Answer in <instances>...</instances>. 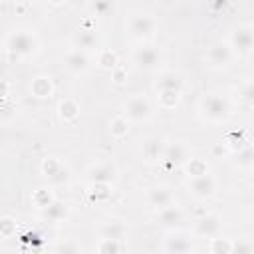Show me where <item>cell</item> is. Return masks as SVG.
<instances>
[{
	"label": "cell",
	"mask_w": 254,
	"mask_h": 254,
	"mask_svg": "<svg viewBox=\"0 0 254 254\" xmlns=\"http://www.w3.org/2000/svg\"><path fill=\"white\" fill-rule=\"evenodd\" d=\"M91 8H93L97 14L105 16L109 10H113V4H111V2H95V4H91Z\"/></svg>",
	"instance_id": "obj_34"
},
{
	"label": "cell",
	"mask_w": 254,
	"mask_h": 254,
	"mask_svg": "<svg viewBox=\"0 0 254 254\" xmlns=\"http://www.w3.org/2000/svg\"><path fill=\"white\" fill-rule=\"evenodd\" d=\"M12 228H14V220L12 218H2L0 220V234L10 236L12 234Z\"/></svg>",
	"instance_id": "obj_35"
},
{
	"label": "cell",
	"mask_w": 254,
	"mask_h": 254,
	"mask_svg": "<svg viewBox=\"0 0 254 254\" xmlns=\"http://www.w3.org/2000/svg\"><path fill=\"white\" fill-rule=\"evenodd\" d=\"M125 234V226L121 222H105L101 226V238H113V240H121Z\"/></svg>",
	"instance_id": "obj_21"
},
{
	"label": "cell",
	"mask_w": 254,
	"mask_h": 254,
	"mask_svg": "<svg viewBox=\"0 0 254 254\" xmlns=\"http://www.w3.org/2000/svg\"><path fill=\"white\" fill-rule=\"evenodd\" d=\"M97 64H99L101 67H105V69H115V65H117V56H115V52H111V50L99 52Z\"/></svg>",
	"instance_id": "obj_28"
},
{
	"label": "cell",
	"mask_w": 254,
	"mask_h": 254,
	"mask_svg": "<svg viewBox=\"0 0 254 254\" xmlns=\"http://www.w3.org/2000/svg\"><path fill=\"white\" fill-rule=\"evenodd\" d=\"M185 165H187V173H189V177H190V179H194V177H200V175H206V173H208L206 163H204L202 159H198V157L189 159Z\"/></svg>",
	"instance_id": "obj_24"
},
{
	"label": "cell",
	"mask_w": 254,
	"mask_h": 254,
	"mask_svg": "<svg viewBox=\"0 0 254 254\" xmlns=\"http://www.w3.org/2000/svg\"><path fill=\"white\" fill-rule=\"evenodd\" d=\"M230 254H252V244L250 240H244V238H238L230 244Z\"/></svg>",
	"instance_id": "obj_30"
},
{
	"label": "cell",
	"mask_w": 254,
	"mask_h": 254,
	"mask_svg": "<svg viewBox=\"0 0 254 254\" xmlns=\"http://www.w3.org/2000/svg\"><path fill=\"white\" fill-rule=\"evenodd\" d=\"M127 119L125 117H115L111 123H109V131H111V135L113 137H123V135H127Z\"/></svg>",
	"instance_id": "obj_29"
},
{
	"label": "cell",
	"mask_w": 254,
	"mask_h": 254,
	"mask_svg": "<svg viewBox=\"0 0 254 254\" xmlns=\"http://www.w3.org/2000/svg\"><path fill=\"white\" fill-rule=\"evenodd\" d=\"M189 189H190V192H192L194 196L206 198V196H210V194L216 190V181H214L212 175L206 173V175H200V177L190 179V181H189Z\"/></svg>",
	"instance_id": "obj_6"
},
{
	"label": "cell",
	"mask_w": 254,
	"mask_h": 254,
	"mask_svg": "<svg viewBox=\"0 0 254 254\" xmlns=\"http://www.w3.org/2000/svg\"><path fill=\"white\" fill-rule=\"evenodd\" d=\"M113 77H115V81H117V83H121V81H125V79H123V77H125V71L115 67V69H113Z\"/></svg>",
	"instance_id": "obj_38"
},
{
	"label": "cell",
	"mask_w": 254,
	"mask_h": 254,
	"mask_svg": "<svg viewBox=\"0 0 254 254\" xmlns=\"http://www.w3.org/2000/svg\"><path fill=\"white\" fill-rule=\"evenodd\" d=\"M200 113L208 121H224L230 115V103L218 93H208L200 99Z\"/></svg>",
	"instance_id": "obj_1"
},
{
	"label": "cell",
	"mask_w": 254,
	"mask_h": 254,
	"mask_svg": "<svg viewBox=\"0 0 254 254\" xmlns=\"http://www.w3.org/2000/svg\"><path fill=\"white\" fill-rule=\"evenodd\" d=\"M179 95L181 93H177V91H161V103H163V107H175L177 101H179Z\"/></svg>",
	"instance_id": "obj_33"
},
{
	"label": "cell",
	"mask_w": 254,
	"mask_h": 254,
	"mask_svg": "<svg viewBox=\"0 0 254 254\" xmlns=\"http://www.w3.org/2000/svg\"><path fill=\"white\" fill-rule=\"evenodd\" d=\"M133 62H135V65H137L139 69L153 71V69H157V65H159V62H161V56H159V52H157L155 48H151V46H141V48L135 50Z\"/></svg>",
	"instance_id": "obj_5"
},
{
	"label": "cell",
	"mask_w": 254,
	"mask_h": 254,
	"mask_svg": "<svg viewBox=\"0 0 254 254\" xmlns=\"http://www.w3.org/2000/svg\"><path fill=\"white\" fill-rule=\"evenodd\" d=\"M149 202L161 210V208H167V206L173 204V194L165 187H155V189L149 190Z\"/></svg>",
	"instance_id": "obj_17"
},
{
	"label": "cell",
	"mask_w": 254,
	"mask_h": 254,
	"mask_svg": "<svg viewBox=\"0 0 254 254\" xmlns=\"http://www.w3.org/2000/svg\"><path fill=\"white\" fill-rule=\"evenodd\" d=\"M127 28H129V34L131 38L135 40H149L155 30H157V24H155V18L149 16V14H133L127 22Z\"/></svg>",
	"instance_id": "obj_3"
},
{
	"label": "cell",
	"mask_w": 254,
	"mask_h": 254,
	"mask_svg": "<svg viewBox=\"0 0 254 254\" xmlns=\"http://www.w3.org/2000/svg\"><path fill=\"white\" fill-rule=\"evenodd\" d=\"M159 222L165 228H177L183 222V210L175 204H171L167 208H161L159 210Z\"/></svg>",
	"instance_id": "obj_15"
},
{
	"label": "cell",
	"mask_w": 254,
	"mask_h": 254,
	"mask_svg": "<svg viewBox=\"0 0 254 254\" xmlns=\"http://www.w3.org/2000/svg\"><path fill=\"white\" fill-rule=\"evenodd\" d=\"M77 113H79V105H77L73 99H64V101L60 103V115H62L64 121L75 119Z\"/></svg>",
	"instance_id": "obj_23"
},
{
	"label": "cell",
	"mask_w": 254,
	"mask_h": 254,
	"mask_svg": "<svg viewBox=\"0 0 254 254\" xmlns=\"http://www.w3.org/2000/svg\"><path fill=\"white\" fill-rule=\"evenodd\" d=\"M252 44H254L252 26H238L232 32V48L238 54H248L252 50Z\"/></svg>",
	"instance_id": "obj_7"
},
{
	"label": "cell",
	"mask_w": 254,
	"mask_h": 254,
	"mask_svg": "<svg viewBox=\"0 0 254 254\" xmlns=\"http://www.w3.org/2000/svg\"><path fill=\"white\" fill-rule=\"evenodd\" d=\"M220 228H222V220L216 214H206L196 220V234H200V236L214 238L220 234Z\"/></svg>",
	"instance_id": "obj_9"
},
{
	"label": "cell",
	"mask_w": 254,
	"mask_h": 254,
	"mask_svg": "<svg viewBox=\"0 0 254 254\" xmlns=\"http://www.w3.org/2000/svg\"><path fill=\"white\" fill-rule=\"evenodd\" d=\"M42 214H44L48 220H52V222H60V220H64V218L67 216V206H65L64 202H60V200H54L50 206H46V208L42 210Z\"/></svg>",
	"instance_id": "obj_20"
},
{
	"label": "cell",
	"mask_w": 254,
	"mask_h": 254,
	"mask_svg": "<svg viewBox=\"0 0 254 254\" xmlns=\"http://www.w3.org/2000/svg\"><path fill=\"white\" fill-rule=\"evenodd\" d=\"M206 58H208L210 65H214V67H224V65H228L230 60H232V50H230L228 44L216 42V44H212V46L208 48Z\"/></svg>",
	"instance_id": "obj_8"
},
{
	"label": "cell",
	"mask_w": 254,
	"mask_h": 254,
	"mask_svg": "<svg viewBox=\"0 0 254 254\" xmlns=\"http://www.w3.org/2000/svg\"><path fill=\"white\" fill-rule=\"evenodd\" d=\"M32 93L36 97H50L52 95V83L48 77H36L32 81Z\"/></svg>",
	"instance_id": "obj_22"
},
{
	"label": "cell",
	"mask_w": 254,
	"mask_h": 254,
	"mask_svg": "<svg viewBox=\"0 0 254 254\" xmlns=\"http://www.w3.org/2000/svg\"><path fill=\"white\" fill-rule=\"evenodd\" d=\"M8 48H10V52L20 54V56H32V54L38 52L40 42H38V38L32 32H28V30H16L8 38Z\"/></svg>",
	"instance_id": "obj_2"
},
{
	"label": "cell",
	"mask_w": 254,
	"mask_h": 254,
	"mask_svg": "<svg viewBox=\"0 0 254 254\" xmlns=\"http://www.w3.org/2000/svg\"><path fill=\"white\" fill-rule=\"evenodd\" d=\"M252 95H254L252 83H246V87H244V91H242V97H244L246 101H252Z\"/></svg>",
	"instance_id": "obj_37"
},
{
	"label": "cell",
	"mask_w": 254,
	"mask_h": 254,
	"mask_svg": "<svg viewBox=\"0 0 254 254\" xmlns=\"http://www.w3.org/2000/svg\"><path fill=\"white\" fill-rule=\"evenodd\" d=\"M165 248L169 254H189L192 250V244L189 240L187 234L183 232H171L167 242H165Z\"/></svg>",
	"instance_id": "obj_11"
},
{
	"label": "cell",
	"mask_w": 254,
	"mask_h": 254,
	"mask_svg": "<svg viewBox=\"0 0 254 254\" xmlns=\"http://www.w3.org/2000/svg\"><path fill=\"white\" fill-rule=\"evenodd\" d=\"M42 171H44V175L46 177H50L52 181H64L65 179V169L60 165V161L58 159H46L44 163H42Z\"/></svg>",
	"instance_id": "obj_18"
},
{
	"label": "cell",
	"mask_w": 254,
	"mask_h": 254,
	"mask_svg": "<svg viewBox=\"0 0 254 254\" xmlns=\"http://www.w3.org/2000/svg\"><path fill=\"white\" fill-rule=\"evenodd\" d=\"M198 254H210V252H198Z\"/></svg>",
	"instance_id": "obj_39"
},
{
	"label": "cell",
	"mask_w": 254,
	"mask_h": 254,
	"mask_svg": "<svg viewBox=\"0 0 254 254\" xmlns=\"http://www.w3.org/2000/svg\"><path fill=\"white\" fill-rule=\"evenodd\" d=\"M238 167H244V169H250L252 167V149L246 147L242 151H238Z\"/></svg>",
	"instance_id": "obj_32"
},
{
	"label": "cell",
	"mask_w": 254,
	"mask_h": 254,
	"mask_svg": "<svg viewBox=\"0 0 254 254\" xmlns=\"http://www.w3.org/2000/svg\"><path fill=\"white\" fill-rule=\"evenodd\" d=\"M125 117L131 121H145L151 117V103L143 95H135L125 103Z\"/></svg>",
	"instance_id": "obj_4"
},
{
	"label": "cell",
	"mask_w": 254,
	"mask_h": 254,
	"mask_svg": "<svg viewBox=\"0 0 254 254\" xmlns=\"http://www.w3.org/2000/svg\"><path fill=\"white\" fill-rule=\"evenodd\" d=\"M115 167L111 163H103V165H95L87 171V179L91 183H105V185H111L115 181Z\"/></svg>",
	"instance_id": "obj_12"
},
{
	"label": "cell",
	"mask_w": 254,
	"mask_h": 254,
	"mask_svg": "<svg viewBox=\"0 0 254 254\" xmlns=\"http://www.w3.org/2000/svg\"><path fill=\"white\" fill-rule=\"evenodd\" d=\"M163 161H165L169 167H181V165H185V163L189 161L185 145H181V143H169V145H165Z\"/></svg>",
	"instance_id": "obj_10"
},
{
	"label": "cell",
	"mask_w": 254,
	"mask_h": 254,
	"mask_svg": "<svg viewBox=\"0 0 254 254\" xmlns=\"http://www.w3.org/2000/svg\"><path fill=\"white\" fill-rule=\"evenodd\" d=\"M155 87H157L159 91H177V93H181V89H183V79H181V75L175 73V71H165V73H161L159 79L155 81Z\"/></svg>",
	"instance_id": "obj_14"
},
{
	"label": "cell",
	"mask_w": 254,
	"mask_h": 254,
	"mask_svg": "<svg viewBox=\"0 0 254 254\" xmlns=\"http://www.w3.org/2000/svg\"><path fill=\"white\" fill-rule=\"evenodd\" d=\"M65 67L75 71V73H83L89 69V58L85 56V52L71 50L65 54Z\"/></svg>",
	"instance_id": "obj_13"
},
{
	"label": "cell",
	"mask_w": 254,
	"mask_h": 254,
	"mask_svg": "<svg viewBox=\"0 0 254 254\" xmlns=\"http://www.w3.org/2000/svg\"><path fill=\"white\" fill-rule=\"evenodd\" d=\"M97 254H121V242L113 238H101L97 246Z\"/></svg>",
	"instance_id": "obj_25"
},
{
	"label": "cell",
	"mask_w": 254,
	"mask_h": 254,
	"mask_svg": "<svg viewBox=\"0 0 254 254\" xmlns=\"http://www.w3.org/2000/svg\"><path fill=\"white\" fill-rule=\"evenodd\" d=\"M111 185L105 183H91V198L95 200H107L111 196Z\"/></svg>",
	"instance_id": "obj_26"
},
{
	"label": "cell",
	"mask_w": 254,
	"mask_h": 254,
	"mask_svg": "<svg viewBox=\"0 0 254 254\" xmlns=\"http://www.w3.org/2000/svg\"><path fill=\"white\" fill-rule=\"evenodd\" d=\"M230 240L222 236H214L210 242V254H230Z\"/></svg>",
	"instance_id": "obj_27"
},
{
	"label": "cell",
	"mask_w": 254,
	"mask_h": 254,
	"mask_svg": "<svg viewBox=\"0 0 254 254\" xmlns=\"http://www.w3.org/2000/svg\"><path fill=\"white\" fill-rule=\"evenodd\" d=\"M163 151H165V145L157 137L145 141V145H143V155H145L147 161H157L159 157H163Z\"/></svg>",
	"instance_id": "obj_19"
},
{
	"label": "cell",
	"mask_w": 254,
	"mask_h": 254,
	"mask_svg": "<svg viewBox=\"0 0 254 254\" xmlns=\"http://www.w3.org/2000/svg\"><path fill=\"white\" fill-rule=\"evenodd\" d=\"M60 254H79L77 252V246L73 242H65L62 248H60Z\"/></svg>",
	"instance_id": "obj_36"
},
{
	"label": "cell",
	"mask_w": 254,
	"mask_h": 254,
	"mask_svg": "<svg viewBox=\"0 0 254 254\" xmlns=\"http://www.w3.org/2000/svg\"><path fill=\"white\" fill-rule=\"evenodd\" d=\"M32 198H34V202H36V206H40L42 210H44L46 206H50V204L54 202V198H52V194H50L48 190H44V189H40V190H36Z\"/></svg>",
	"instance_id": "obj_31"
},
{
	"label": "cell",
	"mask_w": 254,
	"mask_h": 254,
	"mask_svg": "<svg viewBox=\"0 0 254 254\" xmlns=\"http://www.w3.org/2000/svg\"><path fill=\"white\" fill-rule=\"evenodd\" d=\"M73 46H75L79 52L97 48V36H95V32L89 30V28H79V30L73 34Z\"/></svg>",
	"instance_id": "obj_16"
}]
</instances>
